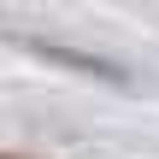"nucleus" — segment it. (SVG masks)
Masks as SVG:
<instances>
[{
	"instance_id": "f257e3e1",
	"label": "nucleus",
	"mask_w": 159,
	"mask_h": 159,
	"mask_svg": "<svg viewBox=\"0 0 159 159\" xmlns=\"http://www.w3.org/2000/svg\"><path fill=\"white\" fill-rule=\"evenodd\" d=\"M30 53H41V59H53V65H71V71H83V77H100V83H130V71L124 65H112V59H100V53H77V47H65V41H24Z\"/></svg>"
}]
</instances>
